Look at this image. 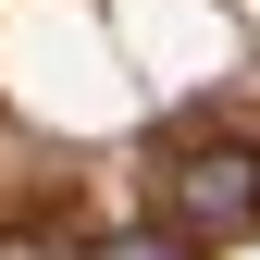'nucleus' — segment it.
<instances>
[{"label":"nucleus","mask_w":260,"mask_h":260,"mask_svg":"<svg viewBox=\"0 0 260 260\" xmlns=\"http://www.w3.org/2000/svg\"><path fill=\"white\" fill-rule=\"evenodd\" d=\"M161 223H174L186 248H211V236H248V223H260V149H248V137L174 149V174H161Z\"/></svg>","instance_id":"f257e3e1"},{"label":"nucleus","mask_w":260,"mask_h":260,"mask_svg":"<svg viewBox=\"0 0 260 260\" xmlns=\"http://www.w3.org/2000/svg\"><path fill=\"white\" fill-rule=\"evenodd\" d=\"M100 260H186V236H174V223H137V236H112Z\"/></svg>","instance_id":"f03ea898"},{"label":"nucleus","mask_w":260,"mask_h":260,"mask_svg":"<svg viewBox=\"0 0 260 260\" xmlns=\"http://www.w3.org/2000/svg\"><path fill=\"white\" fill-rule=\"evenodd\" d=\"M0 260H62V236H38V223H13V236H0Z\"/></svg>","instance_id":"7ed1b4c3"}]
</instances>
